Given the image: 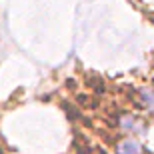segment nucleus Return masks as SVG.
<instances>
[{
  "mask_svg": "<svg viewBox=\"0 0 154 154\" xmlns=\"http://www.w3.org/2000/svg\"><path fill=\"white\" fill-rule=\"evenodd\" d=\"M118 126L126 134H146L148 132V122L138 114H122Z\"/></svg>",
  "mask_w": 154,
  "mask_h": 154,
  "instance_id": "1",
  "label": "nucleus"
},
{
  "mask_svg": "<svg viewBox=\"0 0 154 154\" xmlns=\"http://www.w3.org/2000/svg\"><path fill=\"white\" fill-rule=\"evenodd\" d=\"M116 154H142V146L134 138H124L114 146Z\"/></svg>",
  "mask_w": 154,
  "mask_h": 154,
  "instance_id": "2",
  "label": "nucleus"
},
{
  "mask_svg": "<svg viewBox=\"0 0 154 154\" xmlns=\"http://www.w3.org/2000/svg\"><path fill=\"white\" fill-rule=\"evenodd\" d=\"M140 104L148 110L150 114H154V88H144V90H140Z\"/></svg>",
  "mask_w": 154,
  "mask_h": 154,
  "instance_id": "3",
  "label": "nucleus"
}]
</instances>
